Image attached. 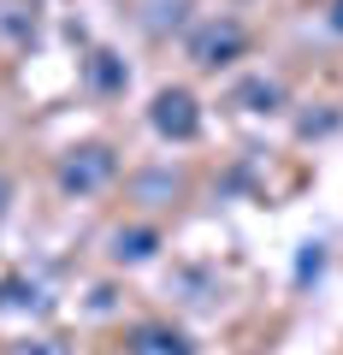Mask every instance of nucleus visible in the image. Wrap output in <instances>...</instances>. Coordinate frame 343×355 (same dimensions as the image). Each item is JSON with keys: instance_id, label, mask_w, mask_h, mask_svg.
<instances>
[{"instance_id": "1", "label": "nucleus", "mask_w": 343, "mask_h": 355, "mask_svg": "<svg viewBox=\"0 0 343 355\" xmlns=\"http://www.w3.org/2000/svg\"><path fill=\"white\" fill-rule=\"evenodd\" d=\"M113 172H118V154L107 142H83V148H71L60 160V190L65 196H95V190L113 184Z\"/></svg>"}, {"instance_id": "2", "label": "nucleus", "mask_w": 343, "mask_h": 355, "mask_svg": "<svg viewBox=\"0 0 343 355\" xmlns=\"http://www.w3.org/2000/svg\"><path fill=\"white\" fill-rule=\"evenodd\" d=\"M148 125L160 130L166 142H190L195 130H202V107H195L190 89H160L154 107H148Z\"/></svg>"}, {"instance_id": "3", "label": "nucleus", "mask_w": 343, "mask_h": 355, "mask_svg": "<svg viewBox=\"0 0 343 355\" xmlns=\"http://www.w3.org/2000/svg\"><path fill=\"white\" fill-rule=\"evenodd\" d=\"M243 42H249V36H243L237 18H213V24H202V30L190 36V60L207 65V71H219V65H231V60L243 53Z\"/></svg>"}, {"instance_id": "4", "label": "nucleus", "mask_w": 343, "mask_h": 355, "mask_svg": "<svg viewBox=\"0 0 343 355\" xmlns=\"http://www.w3.org/2000/svg\"><path fill=\"white\" fill-rule=\"evenodd\" d=\"M130 355H195V349H190V338L172 331V326H137Z\"/></svg>"}, {"instance_id": "5", "label": "nucleus", "mask_w": 343, "mask_h": 355, "mask_svg": "<svg viewBox=\"0 0 343 355\" xmlns=\"http://www.w3.org/2000/svg\"><path fill=\"white\" fill-rule=\"evenodd\" d=\"M160 249V237H154L148 225H130V231H113V261L118 266H142L148 254Z\"/></svg>"}, {"instance_id": "6", "label": "nucleus", "mask_w": 343, "mask_h": 355, "mask_svg": "<svg viewBox=\"0 0 343 355\" xmlns=\"http://www.w3.org/2000/svg\"><path fill=\"white\" fill-rule=\"evenodd\" d=\"M237 101L249 107V113H279V101H284V89L272 83V77H249V83L237 89Z\"/></svg>"}, {"instance_id": "7", "label": "nucleus", "mask_w": 343, "mask_h": 355, "mask_svg": "<svg viewBox=\"0 0 343 355\" xmlns=\"http://www.w3.org/2000/svg\"><path fill=\"white\" fill-rule=\"evenodd\" d=\"M0 308H42V284L24 272H6L0 279Z\"/></svg>"}, {"instance_id": "8", "label": "nucleus", "mask_w": 343, "mask_h": 355, "mask_svg": "<svg viewBox=\"0 0 343 355\" xmlns=\"http://www.w3.org/2000/svg\"><path fill=\"white\" fill-rule=\"evenodd\" d=\"M89 83L101 89V95H113V89H125V65H118L113 53H89Z\"/></svg>"}, {"instance_id": "9", "label": "nucleus", "mask_w": 343, "mask_h": 355, "mask_svg": "<svg viewBox=\"0 0 343 355\" xmlns=\"http://www.w3.org/2000/svg\"><path fill=\"white\" fill-rule=\"evenodd\" d=\"M184 6H190V0H148V18H142V24H148L154 36H166V30L184 24Z\"/></svg>"}, {"instance_id": "10", "label": "nucleus", "mask_w": 343, "mask_h": 355, "mask_svg": "<svg viewBox=\"0 0 343 355\" xmlns=\"http://www.w3.org/2000/svg\"><path fill=\"white\" fill-rule=\"evenodd\" d=\"M12 355H71L60 338H24V343H12Z\"/></svg>"}, {"instance_id": "11", "label": "nucleus", "mask_w": 343, "mask_h": 355, "mask_svg": "<svg viewBox=\"0 0 343 355\" xmlns=\"http://www.w3.org/2000/svg\"><path fill=\"white\" fill-rule=\"evenodd\" d=\"M6 202H12V184H6V172H0V214H6Z\"/></svg>"}, {"instance_id": "12", "label": "nucleus", "mask_w": 343, "mask_h": 355, "mask_svg": "<svg viewBox=\"0 0 343 355\" xmlns=\"http://www.w3.org/2000/svg\"><path fill=\"white\" fill-rule=\"evenodd\" d=\"M331 24H337V30H343V0H337V12H331Z\"/></svg>"}]
</instances>
